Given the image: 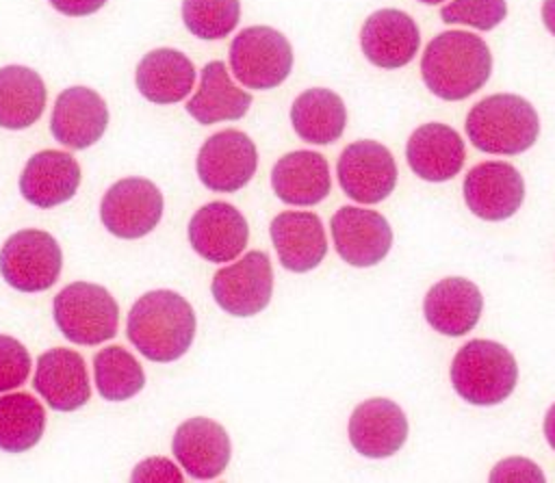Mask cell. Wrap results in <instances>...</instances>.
<instances>
[{"label": "cell", "instance_id": "1", "mask_svg": "<svg viewBox=\"0 0 555 483\" xmlns=\"http://www.w3.org/2000/svg\"><path fill=\"white\" fill-rule=\"evenodd\" d=\"M128 340L152 362L182 357L195 338V312L173 290H150L128 312Z\"/></svg>", "mask_w": 555, "mask_h": 483}, {"label": "cell", "instance_id": "2", "mask_svg": "<svg viewBox=\"0 0 555 483\" xmlns=\"http://www.w3.org/2000/svg\"><path fill=\"white\" fill-rule=\"evenodd\" d=\"M492 71V54L486 41L466 30L436 35L421 58L425 87L442 100H464L479 91Z\"/></svg>", "mask_w": 555, "mask_h": 483}, {"label": "cell", "instance_id": "3", "mask_svg": "<svg viewBox=\"0 0 555 483\" xmlns=\"http://www.w3.org/2000/svg\"><path fill=\"white\" fill-rule=\"evenodd\" d=\"M470 143L488 154H520L540 134L535 108L520 95L494 93L479 100L466 117Z\"/></svg>", "mask_w": 555, "mask_h": 483}, {"label": "cell", "instance_id": "4", "mask_svg": "<svg viewBox=\"0 0 555 483\" xmlns=\"http://www.w3.org/2000/svg\"><path fill=\"white\" fill-rule=\"evenodd\" d=\"M453 390L473 405L503 403L516 388L518 364L509 349L494 340H468L451 362Z\"/></svg>", "mask_w": 555, "mask_h": 483}, {"label": "cell", "instance_id": "5", "mask_svg": "<svg viewBox=\"0 0 555 483\" xmlns=\"http://www.w3.org/2000/svg\"><path fill=\"white\" fill-rule=\"evenodd\" d=\"M54 323L74 344H100L117 334L119 305L113 295L91 282L65 286L52 303Z\"/></svg>", "mask_w": 555, "mask_h": 483}, {"label": "cell", "instance_id": "6", "mask_svg": "<svg viewBox=\"0 0 555 483\" xmlns=\"http://www.w3.org/2000/svg\"><path fill=\"white\" fill-rule=\"evenodd\" d=\"M230 67L243 87L273 89L291 74L293 48L275 28L249 26L230 45Z\"/></svg>", "mask_w": 555, "mask_h": 483}, {"label": "cell", "instance_id": "7", "mask_svg": "<svg viewBox=\"0 0 555 483\" xmlns=\"http://www.w3.org/2000/svg\"><path fill=\"white\" fill-rule=\"evenodd\" d=\"M61 266V247L43 230H20L0 249V273L20 292L48 290L59 279Z\"/></svg>", "mask_w": 555, "mask_h": 483}, {"label": "cell", "instance_id": "8", "mask_svg": "<svg viewBox=\"0 0 555 483\" xmlns=\"http://www.w3.org/2000/svg\"><path fill=\"white\" fill-rule=\"evenodd\" d=\"M163 217V193L152 180L124 178L102 197L100 219L119 238L132 240L150 234Z\"/></svg>", "mask_w": 555, "mask_h": 483}, {"label": "cell", "instance_id": "9", "mask_svg": "<svg viewBox=\"0 0 555 483\" xmlns=\"http://www.w3.org/2000/svg\"><path fill=\"white\" fill-rule=\"evenodd\" d=\"M217 305L232 316H254L262 312L273 292L271 260L264 251H247L241 260L215 273L210 284Z\"/></svg>", "mask_w": 555, "mask_h": 483}, {"label": "cell", "instance_id": "10", "mask_svg": "<svg viewBox=\"0 0 555 483\" xmlns=\"http://www.w3.org/2000/svg\"><path fill=\"white\" fill-rule=\"evenodd\" d=\"M258 154L254 141L234 128L221 130L204 141L197 154V175L208 191L234 193L256 173Z\"/></svg>", "mask_w": 555, "mask_h": 483}, {"label": "cell", "instance_id": "11", "mask_svg": "<svg viewBox=\"0 0 555 483\" xmlns=\"http://www.w3.org/2000/svg\"><path fill=\"white\" fill-rule=\"evenodd\" d=\"M338 182L353 201L377 204L397 184V165L386 145L377 141H356L347 145L336 162Z\"/></svg>", "mask_w": 555, "mask_h": 483}, {"label": "cell", "instance_id": "12", "mask_svg": "<svg viewBox=\"0 0 555 483\" xmlns=\"http://www.w3.org/2000/svg\"><path fill=\"white\" fill-rule=\"evenodd\" d=\"M525 199V180L503 160L475 165L464 178V201L483 221H503L516 214Z\"/></svg>", "mask_w": 555, "mask_h": 483}, {"label": "cell", "instance_id": "13", "mask_svg": "<svg viewBox=\"0 0 555 483\" xmlns=\"http://www.w3.org/2000/svg\"><path fill=\"white\" fill-rule=\"evenodd\" d=\"M338 256L351 266H375L392 245V230L375 210L345 206L338 208L330 223Z\"/></svg>", "mask_w": 555, "mask_h": 483}, {"label": "cell", "instance_id": "14", "mask_svg": "<svg viewBox=\"0 0 555 483\" xmlns=\"http://www.w3.org/2000/svg\"><path fill=\"white\" fill-rule=\"evenodd\" d=\"M173 457L193 479H215L230 464L232 446L225 429L204 416L184 420L171 440Z\"/></svg>", "mask_w": 555, "mask_h": 483}, {"label": "cell", "instance_id": "15", "mask_svg": "<svg viewBox=\"0 0 555 483\" xmlns=\"http://www.w3.org/2000/svg\"><path fill=\"white\" fill-rule=\"evenodd\" d=\"M108 126V108L98 91L89 87H69L59 93L50 130L52 136L69 147V149H85L100 141Z\"/></svg>", "mask_w": 555, "mask_h": 483}, {"label": "cell", "instance_id": "16", "mask_svg": "<svg viewBox=\"0 0 555 483\" xmlns=\"http://www.w3.org/2000/svg\"><path fill=\"white\" fill-rule=\"evenodd\" d=\"M245 217L225 201L202 206L189 221V243L208 262L234 260L247 245Z\"/></svg>", "mask_w": 555, "mask_h": 483}, {"label": "cell", "instance_id": "17", "mask_svg": "<svg viewBox=\"0 0 555 483\" xmlns=\"http://www.w3.org/2000/svg\"><path fill=\"white\" fill-rule=\"evenodd\" d=\"M408 438V418L390 399H366L349 418L351 446L371 459L395 455Z\"/></svg>", "mask_w": 555, "mask_h": 483}, {"label": "cell", "instance_id": "18", "mask_svg": "<svg viewBox=\"0 0 555 483\" xmlns=\"http://www.w3.org/2000/svg\"><path fill=\"white\" fill-rule=\"evenodd\" d=\"M33 388L56 412H74L82 407L91 396L82 355L72 349H50L41 353L37 360Z\"/></svg>", "mask_w": 555, "mask_h": 483}, {"label": "cell", "instance_id": "19", "mask_svg": "<svg viewBox=\"0 0 555 483\" xmlns=\"http://www.w3.org/2000/svg\"><path fill=\"white\" fill-rule=\"evenodd\" d=\"M360 43L364 56L373 65L382 69H399L414 58L421 35L408 13L399 9H379L366 17Z\"/></svg>", "mask_w": 555, "mask_h": 483}, {"label": "cell", "instance_id": "20", "mask_svg": "<svg viewBox=\"0 0 555 483\" xmlns=\"http://www.w3.org/2000/svg\"><path fill=\"white\" fill-rule=\"evenodd\" d=\"M271 243L280 264L293 273H306L321 264L327 251L325 230L319 214L286 210L271 221Z\"/></svg>", "mask_w": 555, "mask_h": 483}, {"label": "cell", "instance_id": "21", "mask_svg": "<svg viewBox=\"0 0 555 483\" xmlns=\"http://www.w3.org/2000/svg\"><path fill=\"white\" fill-rule=\"evenodd\" d=\"M80 184V165L61 149H43L28 158L22 175V197L37 208H54L74 197Z\"/></svg>", "mask_w": 555, "mask_h": 483}, {"label": "cell", "instance_id": "22", "mask_svg": "<svg viewBox=\"0 0 555 483\" xmlns=\"http://www.w3.org/2000/svg\"><path fill=\"white\" fill-rule=\"evenodd\" d=\"M464 141L444 123L418 126L405 147L410 169L427 182H447L455 178L464 165Z\"/></svg>", "mask_w": 555, "mask_h": 483}, {"label": "cell", "instance_id": "23", "mask_svg": "<svg viewBox=\"0 0 555 483\" xmlns=\"http://www.w3.org/2000/svg\"><path fill=\"white\" fill-rule=\"evenodd\" d=\"M481 308L483 297L466 277H444L436 282L423 301L427 323L444 336L468 334L477 325Z\"/></svg>", "mask_w": 555, "mask_h": 483}, {"label": "cell", "instance_id": "24", "mask_svg": "<svg viewBox=\"0 0 555 483\" xmlns=\"http://www.w3.org/2000/svg\"><path fill=\"white\" fill-rule=\"evenodd\" d=\"M271 186L284 204L314 206L330 195V165L319 152H291L273 165Z\"/></svg>", "mask_w": 555, "mask_h": 483}, {"label": "cell", "instance_id": "25", "mask_svg": "<svg viewBox=\"0 0 555 483\" xmlns=\"http://www.w3.org/2000/svg\"><path fill=\"white\" fill-rule=\"evenodd\" d=\"M134 80L145 100L154 104H176L191 93L195 67L182 52L156 48L139 61Z\"/></svg>", "mask_w": 555, "mask_h": 483}, {"label": "cell", "instance_id": "26", "mask_svg": "<svg viewBox=\"0 0 555 483\" xmlns=\"http://www.w3.org/2000/svg\"><path fill=\"white\" fill-rule=\"evenodd\" d=\"M251 106V93L238 89L223 61H210L202 69V82L197 93L189 100L186 113L208 126L217 121L241 119Z\"/></svg>", "mask_w": 555, "mask_h": 483}, {"label": "cell", "instance_id": "27", "mask_svg": "<svg viewBox=\"0 0 555 483\" xmlns=\"http://www.w3.org/2000/svg\"><path fill=\"white\" fill-rule=\"evenodd\" d=\"M46 106L41 76L24 65L0 69V128L24 130L33 126Z\"/></svg>", "mask_w": 555, "mask_h": 483}, {"label": "cell", "instance_id": "28", "mask_svg": "<svg viewBox=\"0 0 555 483\" xmlns=\"http://www.w3.org/2000/svg\"><path fill=\"white\" fill-rule=\"evenodd\" d=\"M291 123L299 139L327 145L340 139L347 123V108L330 89H308L291 106Z\"/></svg>", "mask_w": 555, "mask_h": 483}, {"label": "cell", "instance_id": "29", "mask_svg": "<svg viewBox=\"0 0 555 483\" xmlns=\"http://www.w3.org/2000/svg\"><path fill=\"white\" fill-rule=\"evenodd\" d=\"M46 429L43 405L28 392L0 396V451L22 453L33 448Z\"/></svg>", "mask_w": 555, "mask_h": 483}, {"label": "cell", "instance_id": "30", "mask_svg": "<svg viewBox=\"0 0 555 483\" xmlns=\"http://www.w3.org/2000/svg\"><path fill=\"white\" fill-rule=\"evenodd\" d=\"M95 386L106 401H126L145 386V373L137 357L119 347H104L93 357Z\"/></svg>", "mask_w": 555, "mask_h": 483}, {"label": "cell", "instance_id": "31", "mask_svg": "<svg viewBox=\"0 0 555 483\" xmlns=\"http://www.w3.org/2000/svg\"><path fill=\"white\" fill-rule=\"evenodd\" d=\"M241 17L238 0H182V22L199 39H223Z\"/></svg>", "mask_w": 555, "mask_h": 483}, {"label": "cell", "instance_id": "32", "mask_svg": "<svg viewBox=\"0 0 555 483\" xmlns=\"http://www.w3.org/2000/svg\"><path fill=\"white\" fill-rule=\"evenodd\" d=\"M507 15L505 0H451L440 9L444 24H464L479 30H490Z\"/></svg>", "mask_w": 555, "mask_h": 483}, {"label": "cell", "instance_id": "33", "mask_svg": "<svg viewBox=\"0 0 555 483\" xmlns=\"http://www.w3.org/2000/svg\"><path fill=\"white\" fill-rule=\"evenodd\" d=\"M30 373V353L13 336L0 334V392H9L26 381Z\"/></svg>", "mask_w": 555, "mask_h": 483}, {"label": "cell", "instance_id": "34", "mask_svg": "<svg viewBox=\"0 0 555 483\" xmlns=\"http://www.w3.org/2000/svg\"><path fill=\"white\" fill-rule=\"evenodd\" d=\"M490 481H512V483L531 481L533 483V481H544V474L533 461L525 457H509L494 466V470L490 472Z\"/></svg>", "mask_w": 555, "mask_h": 483}, {"label": "cell", "instance_id": "35", "mask_svg": "<svg viewBox=\"0 0 555 483\" xmlns=\"http://www.w3.org/2000/svg\"><path fill=\"white\" fill-rule=\"evenodd\" d=\"M132 481H182V474L169 459L152 457L134 468Z\"/></svg>", "mask_w": 555, "mask_h": 483}, {"label": "cell", "instance_id": "36", "mask_svg": "<svg viewBox=\"0 0 555 483\" xmlns=\"http://www.w3.org/2000/svg\"><path fill=\"white\" fill-rule=\"evenodd\" d=\"M50 4L61 11L63 15H91L95 11H100L106 0H50Z\"/></svg>", "mask_w": 555, "mask_h": 483}, {"label": "cell", "instance_id": "37", "mask_svg": "<svg viewBox=\"0 0 555 483\" xmlns=\"http://www.w3.org/2000/svg\"><path fill=\"white\" fill-rule=\"evenodd\" d=\"M544 435H546V442L551 444V448L555 451V403L548 407V412L544 416Z\"/></svg>", "mask_w": 555, "mask_h": 483}, {"label": "cell", "instance_id": "38", "mask_svg": "<svg viewBox=\"0 0 555 483\" xmlns=\"http://www.w3.org/2000/svg\"><path fill=\"white\" fill-rule=\"evenodd\" d=\"M542 22L551 35H555V0H544L542 4Z\"/></svg>", "mask_w": 555, "mask_h": 483}, {"label": "cell", "instance_id": "39", "mask_svg": "<svg viewBox=\"0 0 555 483\" xmlns=\"http://www.w3.org/2000/svg\"><path fill=\"white\" fill-rule=\"evenodd\" d=\"M421 2H425V4H438V2H442V0H421Z\"/></svg>", "mask_w": 555, "mask_h": 483}]
</instances>
